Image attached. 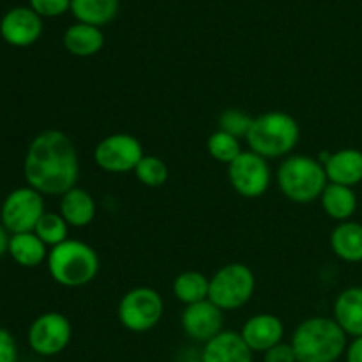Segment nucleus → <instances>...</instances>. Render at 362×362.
I'll use <instances>...</instances> for the list:
<instances>
[{"instance_id": "1", "label": "nucleus", "mask_w": 362, "mask_h": 362, "mask_svg": "<svg viewBox=\"0 0 362 362\" xmlns=\"http://www.w3.org/2000/svg\"><path fill=\"white\" fill-rule=\"evenodd\" d=\"M25 179L41 194H66L76 187L80 175L78 152L73 140L59 129L39 133L25 156Z\"/></svg>"}, {"instance_id": "2", "label": "nucleus", "mask_w": 362, "mask_h": 362, "mask_svg": "<svg viewBox=\"0 0 362 362\" xmlns=\"http://www.w3.org/2000/svg\"><path fill=\"white\" fill-rule=\"evenodd\" d=\"M297 362H336L346 352V332L334 318L304 320L292 336Z\"/></svg>"}, {"instance_id": "3", "label": "nucleus", "mask_w": 362, "mask_h": 362, "mask_svg": "<svg viewBox=\"0 0 362 362\" xmlns=\"http://www.w3.org/2000/svg\"><path fill=\"white\" fill-rule=\"evenodd\" d=\"M299 136V124L290 113L267 112L255 117L246 140L255 154L274 159L290 154L296 148Z\"/></svg>"}, {"instance_id": "4", "label": "nucleus", "mask_w": 362, "mask_h": 362, "mask_svg": "<svg viewBox=\"0 0 362 362\" xmlns=\"http://www.w3.org/2000/svg\"><path fill=\"white\" fill-rule=\"evenodd\" d=\"M48 271L59 285L80 288L94 281L99 272L98 253L88 244L67 239L48 253Z\"/></svg>"}, {"instance_id": "5", "label": "nucleus", "mask_w": 362, "mask_h": 362, "mask_svg": "<svg viewBox=\"0 0 362 362\" xmlns=\"http://www.w3.org/2000/svg\"><path fill=\"white\" fill-rule=\"evenodd\" d=\"M279 189L296 204H310L322 197L327 187L324 165L310 156H290L278 172Z\"/></svg>"}, {"instance_id": "6", "label": "nucleus", "mask_w": 362, "mask_h": 362, "mask_svg": "<svg viewBox=\"0 0 362 362\" xmlns=\"http://www.w3.org/2000/svg\"><path fill=\"white\" fill-rule=\"evenodd\" d=\"M253 271L244 264H228L211 278L209 300L221 311L237 310L253 297Z\"/></svg>"}, {"instance_id": "7", "label": "nucleus", "mask_w": 362, "mask_h": 362, "mask_svg": "<svg viewBox=\"0 0 362 362\" xmlns=\"http://www.w3.org/2000/svg\"><path fill=\"white\" fill-rule=\"evenodd\" d=\"M119 320L127 331L147 332L163 317V299L156 290L138 286L129 290L119 303Z\"/></svg>"}, {"instance_id": "8", "label": "nucleus", "mask_w": 362, "mask_h": 362, "mask_svg": "<svg viewBox=\"0 0 362 362\" xmlns=\"http://www.w3.org/2000/svg\"><path fill=\"white\" fill-rule=\"evenodd\" d=\"M45 214V200L39 191L34 187H18L11 191L2 204V226L9 233H27L34 232L35 225L41 216Z\"/></svg>"}, {"instance_id": "9", "label": "nucleus", "mask_w": 362, "mask_h": 362, "mask_svg": "<svg viewBox=\"0 0 362 362\" xmlns=\"http://www.w3.org/2000/svg\"><path fill=\"white\" fill-rule=\"evenodd\" d=\"M141 158H144V147L140 140L126 133L103 138L94 151L95 165L108 173L134 172Z\"/></svg>"}, {"instance_id": "10", "label": "nucleus", "mask_w": 362, "mask_h": 362, "mask_svg": "<svg viewBox=\"0 0 362 362\" xmlns=\"http://www.w3.org/2000/svg\"><path fill=\"white\" fill-rule=\"evenodd\" d=\"M228 180L244 198H258L271 186V170L267 159L253 151L243 152L228 165Z\"/></svg>"}, {"instance_id": "11", "label": "nucleus", "mask_w": 362, "mask_h": 362, "mask_svg": "<svg viewBox=\"0 0 362 362\" xmlns=\"http://www.w3.org/2000/svg\"><path fill=\"white\" fill-rule=\"evenodd\" d=\"M73 327L62 313L49 311L32 322L28 329V345L39 356H57L71 341Z\"/></svg>"}, {"instance_id": "12", "label": "nucleus", "mask_w": 362, "mask_h": 362, "mask_svg": "<svg viewBox=\"0 0 362 362\" xmlns=\"http://www.w3.org/2000/svg\"><path fill=\"white\" fill-rule=\"evenodd\" d=\"M42 20L32 7H14L0 20V35L9 45L25 48L41 37Z\"/></svg>"}, {"instance_id": "13", "label": "nucleus", "mask_w": 362, "mask_h": 362, "mask_svg": "<svg viewBox=\"0 0 362 362\" xmlns=\"http://www.w3.org/2000/svg\"><path fill=\"white\" fill-rule=\"evenodd\" d=\"M223 325V311L211 300L191 304L182 313V329L194 341H211L219 334Z\"/></svg>"}, {"instance_id": "14", "label": "nucleus", "mask_w": 362, "mask_h": 362, "mask_svg": "<svg viewBox=\"0 0 362 362\" xmlns=\"http://www.w3.org/2000/svg\"><path fill=\"white\" fill-rule=\"evenodd\" d=\"M283 334H285V327H283V322L279 320L276 315L262 313L255 315L250 320L244 324L243 339L246 341V345L250 346L253 352H267L269 349L276 346L278 343H281Z\"/></svg>"}, {"instance_id": "15", "label": "nucleus", "mask_w": 362, "mask_h": 362, "mask_svg": "<svg viewBox=\"0 0 362 362\" xmlns=\"http://www.w3.org/2000/svg\"><path fill=\"white\" fill-rule=\"evenodd\" d=\"M325 175L331 184L354 187L362 182V151L341 148L325 159Z\"/></svg>"}, {"instance_id": "16", "label": "nucleus", "mask_w": 362, "mask_h": 362, "mask_svg": "<svg viewBox=\"0 0 362 362\" xmlns=\"http://www.w3.org/2000/svg\"><path fill=\"white\" fill-rule=\"evenodd\" d=\"M204 362H253V350L239 332L225 331L205 343Z\"/></svg>"}, {"instance_id": "17", "label": "nucleus", "mask_w": 362, "mask_h": 362, "mask_svg": "<svg viewBox=\"0 0 362 362\" xmlns=\"http://www.w3.org/2000/svg\"><path fill=\"white\" fill-rule=\"evenodd\" d=\"M334 320L346 336H362V286L343 290L334 303Z\"/></svg>"}, {"instance_id": "18", "label": "nucleus", "mask_w": 362, "mask_h": 362, "mask_svg": "<svg viewBox=\"0 0 362 362\" xmlns=\"http://www.w3.org/2000/svg\"><path fill=\"white\" fill-rule=\"evenodd\" d=\"M60 216L66 219L67 225L76 228L90 225L95 218L94 198L88 191L73 187L60 198Z\"/></svg>"}, {"instance_id": "19", "label": "nucleus", "mask_w": 362, "mask_h": 362, "mask_svg": "<svg viewBox=\"0 0 362 362\" xmlns=\"http://www.w3.org/2000/svg\"><path fill=\"white\" fill-rule=\"evenodd\" d=\"M331 247L338 258L349 264L362 262V225L356 221H343L332 230Z\"/></svg>"}, {"instance_id": "20", "label": "nucleus", "mask_w": 362, "mask_h": 362, "mask_svg": "<svg viewBox=\"0 0 362 362\" xmlns=\"http://www.w3.org/2000/svg\"><path fill=\"white\" fill-rule=\"evenodd\" d=\"M64 48L74 57H92L105 46V35L101 28L87 23H76L64 34Z\"/></svg>"}, {"instance_id": "21", "label": "nucleus", "mask_w": 362, "mask_h": 362, "mask_svg": "<svg viewBox=\"0 0 362 362\" xmlns=\"http://www.w3.org/2000/svg\"><path fill=\"white\" fill-rule=\"evenodd\" d=\"M7 253L21 267H37L48 258L46 244L34 232L11 235Z\"/></svg>"}, {"instance_id": "22", "label": "nucleus", "mask_w": 362, "mask_h": 362, "mask_svg": "<svg viewBox=\"0 0 362 362\" xmlns=\"http://www.w3.org/2000/svg\"><path fill=\"white\" fill-rule=\"evenodd\" d=\"M322 207L325 214L331 216L336 221H349L357 209V197L354 187L339 186V184H327L320 197Z\"/></svg>"}, {"instance_id": "23", "label": "nucleus", "mask_w": 362, "mask_h": 362, "mask_svg": "<svg viewBox=\"0 0 362 362\" xmlns=\"http://www.w3.org/2000/svg\"><path fill=\"white\" fill-rule=\"evenodd\" d=\"M71 13L78 23L103 27L115 20L119 13V0H71Z\"/></svg>"}, {"instance_id": "24", "label": "nucleus", "mask_w": 362, "mask_h": 362, "mask_svg": "<svg viewBox=\"0 0 362 362\" xmlns=\"http://www.w3.org/2000/svg\"><path fill=\"white\" fill-rule=\"evenodd\" d=\"M209 286H211V279L205 278L202 272L186 271L177 276L173 281V293L177 300L191 306V304L209 299Z\"/></svg>"}, {"instance_id": "25", "label": "nucleus", "mask_w": 362, "mask_h": 362, "mask_svg": "<svg viewBox=\"0 0 362 362\" xmlns=\"http://www.w3.org/2000/svg\"><path fill=\"white\" fill-rule=\"evenodd\" d=\"M67 223L66 219L55 212H45L35 225L34 233L46 244V246H59L67 240Z\"/></svg>"}, {"instance_id": "26", "label": "nucleus", "mask_w": 362, "mask_h": 362, "mask_svg": "<svg viewBox=\"0 0 362 362\" xmlns=\"http://www.w3.org/2000/svg\"><path fill=\"white\" fill-rule=\"evenodd\" d=\"M134 175L144 186L161 187L168 180V165L158 156H144L138 166L134 168Z\"/></svg>"}, {"instance_id": "27", "label": "nucleus", "mask_w": 362, "mask_h": 362, "mask_svg": "<svg viewBox=\"0 0 362 362\" xmlns=\"http://www.w3.org/2000/svg\"><path fill=\"white\" fill-rule=\"evenodd\" d=\"M207 151L211 158H214L219 163H230L235 161L243 151H240V141L232 134L225 133V131H216L209 136L207 140Z\"/></svg>"}, {"instance_id": "28", "label": "nucleus", "mask_w": 362, "mask_h": 362, "mask_svg": "<svg viewBox=\"0 0 362 362\" xmlns=\"http://www.w3.org/2000/svg\"><path fill=\"white\" fill-rule=\"evenodd\" d=\"M251 124H253V117L239 108H230L219 115V131L232 134L237 140L247 136Z\"/></svg>"}, {"instance_id": "29", "label": "nucleus", "mask_w": 362, "mask_h": 362, "mask_svg": "<svg viewBox=\"0 0 362 362\" xmlns=\"http://www.w3.org/2000/svg\"><path fill=\"white\" fill-rule=\"evenodd\" d=\"M30 7L39 16L55 18L71 9V0H30Z\"/></svg>"}, {"instance_id": "30", "label": "nucleus", "mask_w": 362, "mask_h": 362, "mask_svg": "<svg viewBox=\"0 0 362 362\" xmlns=\"http://www.w3.org/2000/svg\"><path fill=\"white\" fill-rule=\"evenodd\" d=\"M264 362H297V357L292 345L281 341L265 352Z\"/></svg>"}, {"instance_id": "31", "label": "nucleus", "mask_w": 362, "mask_h": 362, "mask_svg": "<svg viewBox=\"0 0 362 362\" xmlns=\"http://www.w3.org/2000/svg\"><path fill=\"white\" fill-rule=\"evenodd\" d=\"M16 341L9 331L0 327V362H16Z\"/></svg>"}, {"instance_id": "32", "label": "nucleus", "mask_w": 362, "mask_h": 362, "mask_svg": "<svg viewBox=\"0 0 362 362\" xmlns=\"http://www.w3.org/2000/svg\"><path fill=\"white\" fill-rule=\"evenodd\" d=\"M346 362H362V336L346 346Z\"/></svg>"}, {"instance_id": "33", "label": "nucleus", "mask_w": 362, "mask_h": 362, "mask_svg": "<svg viewBox=\"0 0 362 362\" xmlns=\"http://www.w3.org/2000/svg\"><path fill=\"white\" fill-rule=\"evenodd\" d=\"M7 247H9V235H7V230L0 223V258L7 253Z\"/></svg>"}, {"instance_id": "34", "label": "nucleus", "mask_w": 362, "mask_h": 362, "mask_svg": "<svg viewBox=\"0 0 362 362\" xmlns=\"http://www.w3.org/2000/svg\"><path fill=\"white\" fill-rule=\"evenodd\" d=\"M187 362H204V361H197V359H193V361H187Z\"/></svg>"}]
</instances>
